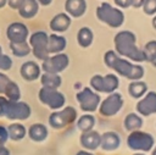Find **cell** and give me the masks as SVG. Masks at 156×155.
<instances>
[{
	"label": "cell",
	"mask_w": 156,
	"mask_h": 155,
	"mask_svg": "<svg viewBox=\"0 0 156 155\" xmlns=\"http://www.w3.org/2000/svg\"><path fill=\"white\" fill-rule=\"evenodd\" d=\"M151 155H156V146H154V149H152V153H151Z\"/></svg>",
	"instance_id": "obj_44"
},
{
	"label": "cell",
	"mask_w": 156,
	"mask_h": 155,
	"mask_svg": "<svg viewBox=\"0 0 156 155\" xmlns=\"http://www.w3.org/2000/svg\"><path fill=\"white\" fill-rule=\"evenodd\" d=\"M40 83H41V87L50 88V89H57L62 83V78L57 73L44 72L40 76Z\"/></svg>",
	"instance_id": "obj_23"
},
{
	"label": "cell",
	"mask_w": 156,
	"mask_h": 155,
	"mask_svg": "<svg viewBox=\"0 0 156 155\" xmlns=\"http://www.w3.org/2000/svg\"><path fill=\"white\" fill-rule=\"evenodd\" d=\"M95 124V117L90 114H84L77 120V127L82 132H89L93 131V127Z\"/></svg>",
	"instance_id": "obj_29"
},
{
	"label": "cell",
	"mask_w": 156,
	"mask_h": 155,
	"mask_svg": "<svg viewBox=\"0 0 156 155\" xmlns=\"http://www.w3.org/2000/svg\"><path fill=\"white\" fill-rule=\"evenodd\" d=\"M144 54H145L146 61L152 62L156 59V40H150L149 43H146L144 48Z\"/></svg>",
	"instance_id": "obj_31"
},
{
	"label": "cell",
	"mask_w": 156,
	"mask_h": 155,
	"mask_svg": "<svg viewBox=\"0 0 156 155\" xmlns=\"http://www.w3.org/2000/svg\"><path fill=\"white\" fill-rule=\"evenodd\" d=\"M115 49L116 52L123 57H127L134 62L146 61L144 50H140L136 46V37L130 31H121L118 32L115 38Z\"/></svg>",
	"instance_id": "obj_2"
},
{
	"label": "cell",
	"mask_w": 156,
	"mask_h": 155,
	"mask_svg": "<svg viewBox=\"0 0 156 155\" xmlns=\"http://www.w3.org/2000/svg\"><path fill=\"white\" fill-rule=\"evenodd\" d=\"M7 132H9V138L15 142L22 140L27 135V128L20 122H13V123L9 124Z\"/></svg>",
	"instance_id": "obj_24"
},
{
	"label": "cell",
	"mask_w": 156,
	"mask_h": 155,
	"mask_svg": "<svg viewBox=\"0 0 156 155\" xmlns=\"http://www.w3.org/2000/svg\"><path fill=\"white\" fill-rule=\"evenodd\" d=\"M49 26H50V29L55 33L66 32L71 26V17L65 12H60L51 18Z\"/></svg>",
	"instance_id": "obj_17"
},
{
	"label": "cell",
	"mask_w": 156,
	"mask_h": 155,
	"mask_svg": "<svg viewBox=\"0 0 156 155\" xmlns=\"http://www.w3.org/2000/svg\"><path fill=\"white\" fill-rule=\"evenodd\" d=\"M136 112L143 116L156 114V92H147L136 103Z\"/></svg>",
	"instance_id": "obj_14"
},
{
	"label": "cell",
	"mask_w": 156,
	"mask_h": 155,
	"mask_svg": "<svg viewBox=\"0 0 156 155\" xmlns=\"http://www.w3.org/2000/svg\"><path fill=\"white\" fill-rule=\"evenodd\" d=\"M37 1H38V4H39V5L48 6V5H50V4H51V1H52V0H37Z\"/></svg>",
	"instance_id": "obj_40"
},
{
	"label": "cell",
	"mask_w": 156,
	"mask_h": 155,
	"mask_svg": "<svg viewBox=\"0 0 156 155\" xmlns=\"http://www.w3.org/2000/svg\"><path fill=\"white\" fill-rule=\"evenodd\" d=\"M96 17L102 23L112 28L121 27L124 22V13L119 9L113 7L108 2H101L96 7Z\"/></svg>",
	"instance_id": "obj_4"
},
{
	"label": "cell",
	"mask_w": 156,
	"mask_h": 155,
	"mask_svg": "<svg viewBox=\"0 0 156 155\" xmlns=\"http://www.w3.org/2000/svg\"><path fill=\"white\" fill-rule=\"evenodd\" d=\"M122 106H123V98L119 93L115 92L112 94H108V96L100 103L99 112L102 116L111 117L116 115L122 109Z\"/></svg>",
	"instance_id": "obj_12"
},
{
	"label": "cell",
	"mask_w": 156,
	"mask_h": 155,
	"mask_svg": "<svg viewBox=\"0 0 156 155\" xmlns=\"http://www.w3.org/2000/svg\"><path fill=\"white\" fill-rule=\"evenodd\" d=\"M10 82H11V79L9 78V76L4 72H0V95L5 94V90H6Z\"/></svg>",
	"instance_id": "obj_34"
},
{
	"label": "cell",
	"mask_w": 156,
	"mask_h": 155,
	"mask_svg": "<svg viewBox=\"0 0 156 155\" xmlns=\"http://www.w3.org/2000/svg\"><path fill=\"white\" fill-rule=\"evenodd\" d=\"M123 126H124V128H126L127 131H130V132L138 131V129H140L141 126H143V118H141L138 114L130 112V114H128V115L124 117Z\"/></svg>",
	"instance_id": "obj_26"
},
{
	"label": "cell",
	"mask_w": 156,
	"mask_h": 155,
	"mask_svg": "<svg viewBox=\"0 0 156 155\" xmlns=\"http://www.w3.org/2000/svg\"><path fill=\"white\" fill-rule=\"evenodd\" d=\"M17 11L22 18L30 20L37 16V13L39 11V4L37 0H23L21 7Z\"/></svg>",
	"instance_id": "obj_22"
},
{
	"label": "cell",
	"mask_w": 156,
	"mask_h": 155,
	"mask_svg": "<svg viewBox=\"0 0 156 155\" xmlns=\"http://www.w3.org/2000/svg\"><path fill=\"white\" fill-rule=\"evenodd\" d=\"M118 85H119V81L117 76L113 73H108L106 76L94 74L90 78V87L95 92L112 94L118 88Z\"/></svg>",
	"instance_id": "obj_7"
},
{
	"label": "cell",
	"mask_w": 156,
	"mask_h": 155,
	"mask_svg": "<svg viewBox=\"0 0 156 155\" xmlns=\"http://www.w3.org/2000/svg\"><path fill=\"white\" fill-rule=\"evenodd\" d=\"M68 65H69L68 55L65 52H60V54L51 55L46 60H44L41 63V70L44 72H48V73L60 74V72L65 71L68 67Z\"/></svg>",
	"instance_id": "obj_11"
},
{
	"label": "cell",
	"mask_w": 156,
	"mask_h": 155,
	"mask_svg": "<svg viewBox=\"0 0 156 155\" xmlns=\"http://www.w3.org/2000/svg\"><path fill=\"white\" fill-rule=\"evenodd\" d=\"M152 27H154V28L156 29V16H155V17L152 18Z\"/></svg>",
	"instance_id": "obj_43"
},
{
	"label": "cell",
	"mask_w": 156,
	"mask_h": 155,
	"mask_svg": "<svg viewBox=\"0 0 156 155\" xmlns=\"http://www.w3.org/2000/svg\"><path fill=\"white\" fill-rule=\"evenodd\" d=\"M121 145L119 135L113 131H107L101 134V149L105 151H113Z\"/></svg>",
	"instance_id": "obj_18"
},
{
	"label": "cell",
	"mask_w": 156,
	"mask_h": 155,
	"mask_svg": "<svg viewBox=\"0 0 156 155\" xmlns=\"http://www.w3.org/2000/svg\"><path fill=\"white\" fill-rule=\"evenodd\" d=\"M76 155H93L90 151H87V150H80V151H78Z\"/></svg>",
	"instance_id": "obj_41"
},
{
	"label": "cell",
	"mask_w": 156,
	"mask_h": 155,
	"mask_svg": "<svg viewBox=\"0 0 156 155\" xmlns=\"http://www.w3.org/2000/svg\"><path fill=\"white\" fill-rule=\"evenodd\" d=\"M115 2L118 7H122V9H127L132 6V0H115Z\"/></svg>",
	"instance_id": "obj_37"
},
{
	"label": "cell",
	"mask_w": 156,
	"mask_h": 155,
	"mask_svg": "<svg viewBox=\"0 0 156 155\" xmlns=\"http://www.w3.org/2000/svg\"><path fill=\"white\" fill-rule=\"evenodd\" d=\"M4 96H6L11 101H20V99H21V89H20L18 84L16 82H13L12 79L9 83L7 88H6Z\"/></svg>",
	"instance_id": "obj_30"
},
{
	"label": "cell",
	"mask_w": 156,
	"mask_h": 155,
	"mask_svg": "<svg viewBox=\"0 0 156 155\" xmlns=\"http://www.w3.org/2000/svg\"><path fill=\"white\" fill-rule=\"evenodd\" d=\"M77 120V110L73 106H66L60 111H54L49 116V124L55 129H61Z\"/></svg>",
	"instance_id": "obj_9"
},
{
	"label": "cell",
	"mask_w": 156,
	"mask_h": 155,
	"mask_svg": "<svg viewBox=\"0 0 156 155\" xmlns=\"http://www.w3.org/2000/svg\"><path fill=\"white\" fill-rule=\"evenodd\" d=\"M9 132H7V127H4L0 124V146L5 145L6 142L9 140Z\"/></svg>",
	"instance_id": "obj_35"
},
{
	"label": "cell",
	"mask_w": 156,
	"mask_h": 155,
	"mask_svg": "<svg viewBox=\"0 0 156 155\" xmlns=\"http://www.w3.org/2000/svg\"><path fill=\"white\" fill-rule=\"evenodd\" d=\"M20 73H21V77L24 81L33 82V81H37L38 78H40L41 67L34 61H26V62H23L21 65Z\"/></svg>",
	"instance_id": "obj_15"
},
{
	"label": "cell",
	"mask_w": 156,
	"mask_h": 155,
	"mask_svg": "<svg viewBox=\"0 0 156 155\" xmlns=\"http://www.w3.org/2000/svg\"><path fill=\"white\" fill-rule=\"evenodd\" d=\"M27 134L33 142L40 143V142H44L48 138L49 131H48V127L44 123H33L27 129Z\"/></svg>",
	"instance_id": "obj_21"
},
{
	"label": "cell",
	"mask_w": 156,
	"mask_h": 155,
	"mask_svg": "<svg viewBox=\"0 0 156 155\" xmlns=\"http://www.w3.org/2000/svg\"><path fill=\"white\" fill-rule=\"evenodd\" d=\"M32 114L30 106L24 101H11L6 96L0 95V117L11 121H23L29 118Z\"/></svg>",
	"instance_id": "obj_3"
},
{
	"label": "cell",
	"mask_w": 156,
	"mask_h": 155,
	"mask_svg": "<svg viewBox=\"0 0 156 155\" xmlns=\"http://www.w3.org/2000/svg\"><path fill=\"white\" fill-rule=\"evenodd\" d=\"M104 62L108 68L130 81H140L144 76V67L141 65L132 63L127 59L119 57L118 54L113 50H108L105 52Z\"/></svg>",
	"instance_id": "obj_1"
},
{
	"label": "cell",
	"mask_w": 156,
	"mask_h": 155,
	"mask_svg": "<svg viewBox=\"0 0 156 155\" xmlns=\"http://www.w3.org/2000/svg\"><path fill=\"white\" fill-rule=\"evenodd\" d=\"M11 67H12V59L9 55L2 54L0 56V70L1 71H9Z\"/></svg>",
	"instance_id": "obj_32"
},
{
	"label": "cell",
	"mask_w": 156,
	"mask_h": 155,
	"mask_svg": "<svg viewBox=\"0 0 156 155\" xmlns=\"http://www.w3.org/2000/svg\"><path fill=\"white\" fill-rule=\"evenodd\" d=\"M80 145L87 150H95L101 145V134L96 131L82 132L80 137Z\"/></svg>",
	"instance_id": "obj_16"
},
{
	"label": "cell",
	"mask_w": 156,
	"mask_h": 155,
	"mask_svg": "<svg viewBox=\"0 0 156 155\" xmlns=\"http://www.w3.org/2000/svg\"><path fill=\"white\" fill-rule=\"evenodd\" d=\"M29 45L32 48V54L38 60H46L50 54L48 51V43H49V34L45 31H37L29 35Z\"/></svg>",
	"instance_id": "obj_5"
},
{
	"label": "cell",
	"mask_w": 156,
	"mask_h": 155,
	"mask_svg": "<svg viewBox=\"0 0 156 155\" xmlns=\"http://www.w3.org/2000/svg\"><path fill=\"white\" fill-rule=\"evenodd\" d=\"M6 37L10 43H24L29 38L28 27L22 22H12L6 28Z\"/></svg>",
	"instance_id": "obj_13"
},
{
	"label": "cell",
	"mask_w": 156,
	"mask_h": 155,
	"mask_svg": "<svg viewBox=\"0 0 156 155\" xmlns=\"http://www.w3.org/2000/svg\"><path fill=\"white\" fill-rule=\"evenodd\" d=\"M0 155H10L9 148H6L5 145H1L0 146Z\"/></svg>",
	"instance_id": "obj_39"
},
{
	"label": "cell",
	"mask_w": 156,
	"mask_h": 155,
	"mask_svg": "<svg viewBox=\"0 0 156 155\" xmlns=\"http://www.w3.org/2000/svg\"><path fill=\"white\" fill-rule=\"evenodd\" d=\"M38 98L41 104L46 105L51 110H60L66 101V98L61 92H58L57 89H50L45 87H41L39 89Z\"/></svg>",
	"instance_id": "obj_10"
},
{
	"label": "cell",
	"mask_w": 156,
	"mask_h": 155,
	"mask_svg": "<svg viewBox=\"0 0 156 155\" xmlns=\"http://www.w3.org/2000/svg\"><path fill=\"white\" fill-rule=\"evenodd\" d=\"M5 5H7V0H0V9L5 7Z\"/></svg>",
	"instance_id": "obj_42"
},
{
	"label": "cell",
	"mask_w": 156,
	"mask_h": 155,
	"mask_svg": "<svg viewBox=\"0 0 156 155\" xmlns=\"http://www.w3.org/2000/svg\"><path fill=\"white\" fill-rule=\"evenodd\" d=\"M127 144L132 150L135 151H149L154 149L155 139L150 133L143 131H133L127 138Z\"/></svg>",
	"instance_id": "obj_6"
},
{
	"label": "cell",
	"mask_w": 156,
	"mask_h": 155,
	"mask_svg": "<svg viewBox=\"0 0 156 155\" xmlns=\"http://www.w3.org/2000/svg\"><path fill=\"white\" fill-rule=\"evenodd\" d=\"M144 1H145V0H132V6L135 7V9H138V7H143Z\"/></svg>",
	"instance_id": "obj_38"
},
{
	"label": "cell",
	"mask_w": 156,
	"mask_h": 155,
	"mask_svg": "<svg viewBox=\"0 0 156 155\" xmlns=\"http://www.w3.org/2000/svg\"><path fill=\"white\" fill-rule=\"evenodd\" d=\"M76 99L77 101L79 103V107L82 111L84 112H94L99 106H100V103H101V99H100V95L93 90L91 88H83L80 92H78L76 94Z\"/></svg>",
	"instance_id": "obj_8"
},
{
	"label": "cell",
	"mask_w": 156,
	"mask_h": 155,
	"mask_svg": "<svg viewBox=\"0 0 156 155\" xmlns=\"http://www.w3.org/2000/svg\"><path fill=\"white\" fill-rule=\"evenodd\" d=\"M143 10L146 15L156 13V0H145L143 5Z\"/></svg>",
	"instance_id": "obj_33"
},
{
	"label": "cell",
	"mask_w": 156,
	"mask_h": 155,
	"mask_svg": "<svg viewBox=\"0 0 156 155\" xmlns=\"http://www.w3.org/2000/svg\"><path fill=\"white\" fill-rule=\"evenodd\" d=\"M128 92L132 98L134 99H140L144 96L147 92V84L143 81H133L128 85Z\"/></svg>",
	"instance_id": "obj_25"
},
{
	"label": "cell",
	"mask_w": 156,
	"mask_h": 155,
	"mask_svg": "<svg viewBox=\"0 0 156 155\" xmlns=\"http://www.w3.org/2000/svg\"><path fill=\"white\" fill-rule=\"evenodd\" d=\"M10 49L12 51V54L17 57H24L27 55H29L32 52V48L29 45L28 41L24 43H10Z\"/></svg>",
	"instance_id": "obj_28"
},
{
	"label": "cell",
	"mask_w": 156,
	"mask_h": 155,
	"mask_svg": "<svg viewBox=\"0 0 156 155\" xmlns=\"http://www.w3.org/2000/svg\"><path fill=\"white\" fill-rule=\"evenodd\" d=\"M134 155H145V154H143V153H136V154H134Z\"/></svg>",
	"instance_id": "obj_47"
},
{
	"label": "cell",
	"mask_w": 156,
	"mask_h": 155,
	"mask_svg": "<svg viewBox=\"0 0 156 155\" xmlns=\"http://www.w3.org/2000/svg\"><path fill=\"white\" fill-rule=\"evenodd\" d=\"M94 40L93 31L89 27H82L77 33V41L82 48H88Z\"/></svg>",
	"instance_id": "obj_27"
},
{
	"label": "cell",
	"mask_w": 156,
	"mask_h": 155,
	"mask_svg": "<svg viewBox=\"0 0 156 155\" xmlns=\"http://www.w3.org/2000/svg\"><path fill=\"white\" fill-rule=\"evenodd\" d=\"M151 63H152V65H154V66H155V67H156V59H155V60H154V61H152V62H151Z\"/></svg>",
	"instance_id": "obj_45"
},
{
	"label": "cell",
	"mask_w": 156,
	"mask_h": 155,
	"mask_svg": "<svg viewBox=\"0 0 156 155\" xmlns=\"http://www.w3.org/2000/svg\"><path fill=\"white\" fill-rule=\"evenodd\" d=\"M67 45V40L63 35L52 33L49 35V43H48V51L50 55H55V54H60L66 49Z\"/></svg>",
	"instance_id": "obj_19"
},
{
	"label": "cell",
	"mask_w": 156,
	"mask_h": 155,
	"mask_svg": "<svg viewBox=\"0 0 156 155\" xmlns=\"http://www.w3.org/2000/svg\"><path fill=\"white\" fill-rule=\"evenodd\" d=\"M2 55V48H1V45H0V56Z\"/></svg>",
	"instance_id": "obj_46"
},
{
	"label": "cell",
	"mask_w": 156,
	"mask_h": 155,
	"mask_svg": "<svg viewBox=\"0 0 156 155\" xmlns=\"http://www.w3.org/2000/svg\"><path fill=\"white\" fill-rule=\"evenodd\" d=\"M65 10L67 15L72 17H80L87 11V1L85 0H66Z\"/></svg>",
	"instance_id": "obj_20"
},
{
	"label": "cell",
	"mask_w": 156,
	"mask_h": 155,
	"mask_svg": "<svg viewBox=\"0 0 156 155\" xmlns=\"http://www.w3.org/2000/svg\"><path fill=\"white\" fill-rule=\"evenodd\" d=\"M23 0H7V5L12 9V10H18L22 5Z\"/></svg>",
	"instance_id": "obj_36"
}]
</instances>
